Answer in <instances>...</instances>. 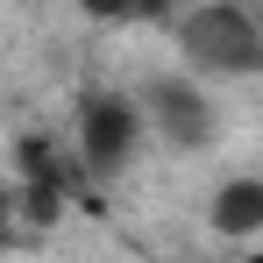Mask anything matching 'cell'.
Listing matches in <instances>:
<instances>
[{
  "label": "cell",
  "instance_id": "6da1fadb",
  "mask_svg": "<svg viewBox=\"0 0 263 263\" xmlns=\"http://www.w3.org/2000/svg\"><path fill=\"white\" fill-rule=\"evenodd\" d=\"M171 36H178V57H185L199 79H256L263 71V14L249 0L178 7Z\"/></svg>",
  "mask_w": 263,
  "mask_h": 263
},
{
  "label": "cell",
  "instance_id": "7a4b0ae2",
  "mask_svg": "<svg viewBox=\"0 0 263 263\" xmlns=\"http://www.w3.org/2000/svg\"><path fill=\"white\" fill-rule=\"evenodd\" d=\"M142 135H149V107L128 92H86L79 100V164L92 178H114L142 157Z\"/></svg>",
  "mask_w": 263,
  "mask_h": 263
},
{
  "label": "cell",
  "instance_id": "3957f363",
  "mask_svg": "<svg viewBox=\"0 0 263 263\" xmlns=\"http://www.w3.org/2000/svg\"><path fill=\"white\" fill-rule=\"evenodd\" d=\"M142 107H149V128L164 135L171 149H206L220 128V114H214V100L199 92V79H149L142 86Z\"/></svg>",
  "mask_w": 263,
  "mask_h": 263
},
{
  "label": "cell",
  "instance_id": "277c9868",
  "mask_svg": "<svg viewBox=\"0 0 263 263\" xmlns=\"http://www.w3.org/2000/svg\"><path fill=\"white\" fill-rule=\"evenodd\" d=\"M206 220H214V235H228V242L263 235V178H256V171H242V178H228V185H214Z\"/></svg>",
  "mask_w": 263,
  "mask_h": 263
},
{
  "label": "cell",
  "instance_id": "5b68a950",
  "mask_svg": "<svg viewBox=\"0 0 263 263\" xmlns=\"http://www.w3.org/2000/svg\"><path fill=\"white\" fill-rule=\"evenodd\" d=\"M92 22H171L178 0H79Z\"/></svg>",
  "mask_w": 263,
  "mask_h": 263
}]
</instances>
